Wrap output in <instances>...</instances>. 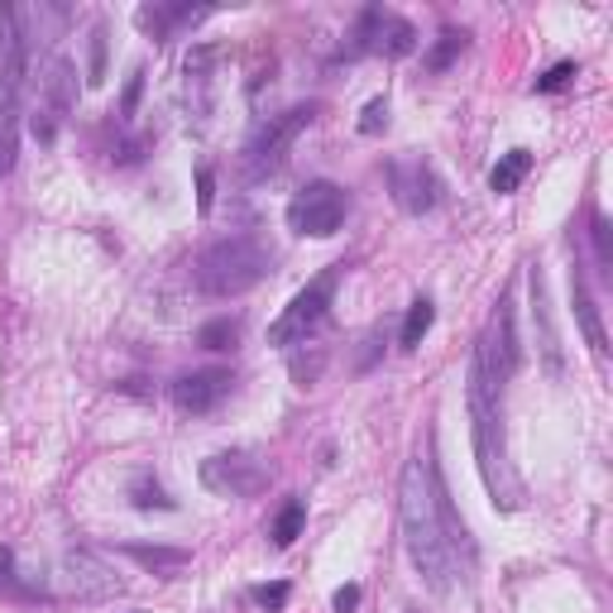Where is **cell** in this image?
I'll return each mask as SVG.
<instances>
[{
    "label": "cell",
    "mask_w": 613,
    "mask_h": 613,
    "mask_svg": "<svg viewBox=\"0 0 613 613\" xmlns=\"http://www.w3.org/2000/svg\"><path fill=\"white\" fill-rule=\"evenodd\" d=\"M0 590L6 594H20V600H34V590L20 585V575H14V551L0 547Z\"/></svg>",
    "instance_id": "obj_31"
},
{
    "label": "cell",
    "mask_w": 613,
    "mask_h": 613,
    "mask_svg": "<svg viewBox=\"0 0 613 613\" xmlns=\"http://www.w3.org/2000/svg\"><path fill=\"white\" fill-rule=\"evenodd\" d=\"M528 173H532V154H528V149H508V154L499 158V164H493L489 187H493L499 197H508V193H518Z\"/></svg>",
    "instance_id": "obj_19"
},
{
    "label": "cell",
    "mask_w": 613,
    "mask_h": 613,
    "mask_svg": "<svg viewBox=\"0 0 613 613\" xmlns=\"http://www.w3.org/2000/svg\"><path fill=\"white\" fill-rule=\"evenodd\" d=\"M571 306H575V321H580V331H585V341L594 355H609V335H604V321H600V306H594L590 298V283H585V269H571Z\"/></svg>",
    "instance_id": "obj_15"
},
{
    "label": "cell",
    "mask_w": 613,
    "mask_h": 613,
    "mask_svg": "<svg viewBox=\"0 0 613 613\" xmlns=\"http://www.w3.org/2000/svg\"><path fill=\"white\" fill-rule=\"evenodd\" d=\"M432 321H436V302L413 298V306H407V316H403V331H398V350H417L422 341H427Z\"/></svg>",
    "instance_id": "obj_21"
},
{
    "label": "cell",
    "mask_w": 613,
    "mask_h": 613,
    "mask_svg": "<svg viewBox=\"0 0 613 613\" xmlns=\"http://www.w3.org/2000/svg\"><path fill=\"white\" fill-rule=\"evenodd\" d=\"M590 236H594V259H600V269L609 279V273H613V230H609L604 211H590Z\"/></svg>",
    "instance_id": "obj_26"
},
{
    "label": "cell",
    "mask_w": 613,
    "mask_h": 613,
    "mask_svg": "<svg viewBox=\"0 0 613 613\" xmlns=\"http://www.w3.org/2000/svg\"><path fill=\"white\" fill-rule=\"evenodd\" d=\"M139 96H144V67L129 72V82H125V96H121V121L129 125L139 115Z\"/></svg>",
    "instance_id": "obj_32"
},
{
    "label": "cell",
    "mask_w": 613,
    "mask_h": 613,
    "mask_svg": "<svg viewBox=\"0 0 613 613\" xmlns=\"http://www.w3.org/2000/svg\"><path fill=\"white\" fill-rule=\"evenodd\" d=\"M341 273H345V264H326V269H321L316 279L283 306V316L269 326V345H283V350L312 345V335L331 321V302H335V288H341Z\"/></svg>",
    "instance_id": "obj_6"
},
{
    "label": "cell",
    "mask_w": 613,
    "mask_h": 613,
    "mask_svg": "<svg viewBox=\"0 0 613 613\" xmlns=\"http://www.w3.org/2000/svg\"><path fill=\"white\" fill-rule=\"evenodd\" d=\"M129 503H135L139 513H173V508H178V499H173L154 475H135V485H129Z\"/></svg>",
    "instance_id": "obj_22"
},
{
    "label": "cell",
    "mask_w": 613,
    "mask_h": 613,
    "mask_svg": "<svg viewBox=\"0 0 613 613\" xmlns=\"http://www.w3.org/2000/svg\"><path fill=\"white\" fill-rule=\"evenodd\" d=\"M86 82H106V24H92V63H86Z\"/></svg>",
    "instance_id": "obj_29"
},
{
    "label": "cell",
    "mask_w": 613,
    "mask_h": 613,
    "mask_svg": "<svg viewBox=\"0 0 613 613\" xmlns=\"http://www.w3.org/2000/svg\"><path fill=\"white\" fill-rule=\"evenodd\" d=\"M250 600L264 609V613H283L288 609V600H293V585L288 580H273V585H254L250 590Z\"/></svg>",
    "instance_id": "obj_28"
},
{
    "label": "cell",
    "mask_w": 613,
    "mask_h": 613,
    "mask_svg": "<svg viewBox=\"0 0 613 613\" xmlns=\"http://www.w3.org/2000/svg\"><path fill=\"white\" fill-rule=\"evenodd\" d=\"M58 585L77 604H106L115 594H125V580L115 575L96 551H67L63 565H58Z\"/></svg>",
    "instance_id": "obj_10"
},
{
    "label": "cell",
    "mask_w": 613,
    "mask_h": 613,
    "mask_svg": "<svg viewBox=\"0 0 613 613\" xmlns=\"http://www.w3.org/2000/svg\"><path fill=\"white\" fill-rule=\"evenodd\" d=\"M273 269V250L264 236L254 230H240V236H226L207 245L193 259V288L201 298H245L250 288H259Z\"/></svg>",
    "instance_id": "obj_3"
},
{
    "label": "cell",
    "mask_w": 613,
    "mask_h": 613,
    "mask_svg": "<svg viewBox=\"0 0 613 613\" xmlns=\"http://www.w3.org/2000/svg\"><path fill=\"white\" fill-rule=\"evenodd\" d=\"M72 106H77V63L58 53L39 77V115H49L53 125H63Z\"/></svg>",
    "instance_id": "obj_13"
},
{
    "label": "cell",
    "mask_w": 613,
    "mask_h": 613,
    "mask_svg": "<svg viewBox=\"0 0 613 613\" xmlns=\"http://www.w3.org/2000/svg\"><path fill=\"white\" fill-rule=\"evenodd\" d=\"M245 321L240 316H211L207 326H197V345L201 350H236L240 345Z\"/></svg>",
    "instance_id": "obj_24"
},
{
    "label": "cell",
    "mask_w": 613,
    "mask_h": 613,
    "mask_svg": "<svg viewBox=\"0 0 613 613\" xmlns=\"http://www.w3.org/2000/svg\"><path fill=\"white\" fill-rule=\"evenodd\" d=\"M149 144H154V135H135V139H125V144H121V154H115V164H139Z\"/></svg>",
    "instance_id": "obj_36"
},
{
    "label": "cell",
    "mask_w": 613,
    "mask_h": 613,
    "mask_svg": "<svg viewBox=\"0 0 613 613\" xmlns=\"http://www.w3.org/2000/svg\"><path fill=\"white\" fill-rule=\"evenodd\" d=\"M321 370H326V350H312V360H306V355L293 360V378H298L302 388H306V384H316Z\"/></svg>",
    "instance_id": "obj_34"
},
{
    "label": "cell",
    "mask_w": 613,
    "mask_h": 613,
    "mask_svg": "<svg viewBox=\"0 0 613 613\" xmlns=\"http://www.w3.org/2000/svg\"><path fill=\"white\" fill-rule=\"evenodd\" d=\"M230 393H236V370H221V364L173 378V407H178V413H193V417L216 413Z\"/></svg>",
    "instance_id": "obj_12"
},
{
    "label": "cell",
    "mask_w": 613,
    "mask_h": 613,
    "mask_svg": "<svg viewBox=\"0 0 613 613\" xmlns=\"http://www.w3.org/2000/svg\"><path fill=\"white\" fill-rule=\"evenodd\" d=\"M417 49V29L403 20V14H393L384 10L378 14V29H374V53H384V58H407Z\"/></svg>",
    "instance_id": "obj_17"
},
{
    "label": "cell",
    "mask_w": 613,
    "mask_h": 613,
    "mask_svg": "<svg viewBox=\"0 0 613 613\" xmlns=\"http://www.w3.org/2000/svg\"><path fill=\"white\" fill-rule=\"evenodd\" d=\"M388 193H393V207L403 216H427L441 207V178L432 173V164L422 158H393L388 164Z\"/></svg>",
    "instance_id": "obj_11"
},
{
    "label": "cell",
    "mask_w": 613,
    "mask_h": 613,
    "mask_svg": "<svg viewBox=\"0 0 613 613\" xmlns=\"http://www.w3.org/2000/svg\"><path fill=\"white\" fill-rule=\"evenodd\" d=\"M345 216H350V197H345V187H335L326 178H316V183H306L302 193L288 201V230L293 236H312V240H331L335 230L345 226Z\"/></svg>",
    "instance_id": "obj_8"
},
{
    "label": "cell",
    "mask_w": 613,
    "mask_h": 613,
    "mask_svg": "<svg viewBox=\"0 0 613 613\" xmlns=\"http://www.w3.org/2000/svg\"><path fill=\"white\" fill-rule=\"evenodd\" d=\"M211 201H216V173H211V168H201V173H197V211L207 216V211H211Z\"/></svg>",
    "instance_id": "obj_35"
},
{
    "label": "cell",
    "mask_w": 613,
    "mask_h": 613,
    "mask_svg": "<svg viewBox=\"0 0 613 613\" xmlns=\"http://www.w3.org/2000/svg\"><path fill=\"white\" fill-rule=\"evenodd\" d=\"M518 370H522V345H518V331H513V302H508V293H499L485 331H479V341H475L470 374H479L493 388H508V378Z\"/></svg>",
    "instance_id": "obj_7"
},
{
    "label": "cell",
    "mask_w": 613,
    "mask_h": 613,
    "mask_svg": "<svg viewBox=\"0 0 613 613\" xmlns=\"http://www.w3.org/2000/svg\"><path fill=\"white\" fill-rule=\"evenodd\" d=\"M29 82V10L0 6V178L20 154V111Z\"/></svg>",
    "instance_id": "obj_4"
},
{
    "label": "cell",
    "mask_w": 613,
    "mask_h": 613,
    "mask_svg": "<svg viewBox=\"0 0 613 613\" xmlns=\"http://www.w3.org/2000/svg\"><path fill=\"white\" fill-rule=\"evenodd\" d=\"M575 77H580V67L571 63V58H565V63H557V67H547V72H542V77H537V82H532V92H537V96L565 92V86H571Z\"/></svg>",
    "instance_id": "obj_27"
},
{
    "label": "cell",
    "mask_w": 613,
    "mask_h": 613,
    "mask_svg": "<svg viewBox=\"0 0 613 613\" xmlns=\"http://www.w3.org/2000/svg\"><path fill=\"white\" fill-rule=\"evenodd\" d=\"M216 58H221V49H211V43H197L193 53L183 58V77H187V92H197V111L207 115V82H211V67Z\"/></svg>",
    "instance_id": "obj_18"
},
{
    "label": "cell",
    "mask_w": 613,
    "mask_h": 613,
    "mask_svg": "<svg viewBox=\"0 0 613 613\" xmlns=\"http://www.w3.org/2000/svg\"><path fill=\"white\" fill-rule=\"evenodd\" d=\"M360 345H364V350H360V360H355V374H370V370H374V360L384 355V345H388V341H384V331H364V341H360Z\"/></svg>",
    "instance_id": "obj_33"
},
{
    "label": "cell",
    "mask_w": 613,
    "mask_h": 613,
    "mask_svg": "<svg viewBox=\"0 0 613 613\" xmlns=\"http://www.w3.org/2000/svg\"><path fill=\"white\" fill-rule=\"evenodd\" d=\"M465 39H470L465 29H446V34L436 39V49L427 53V72H432V77H441V72H446L450 63H456L460 49H465Z\"/></svg>",
    "instance_id": "obj_25"
},
{
    "label": "cell",
    "mask_w": 613,
    "mask_h": 613,
    "mask_svg": "<svg viewBox=\"0 0 613 613\" xmlns=\"http://www.w3.org/2000/svg\"><path fill=\"white\" fill-rule=\"evenodd\" d=\"M316 115H321L316 101H302V106H288L279 115H269V121H259L250 129V139H245V149H240V178L250 187L269 183L273 173L288 164V149H293L298 135L316 121Z\"/></svg>",
    "instance_id": "obj_5"
},
{
    "label": "cell",
    "mask_w": 613,
    "mask_h": 613,
    "mask_svg": "<svg viewBox=\"0 0 613 613\" xmlns=\"http://www.w3.org/2000/svg\"><path fill=\"white\" fill-rule=\"evenodd\" d=\"M398 528L413 571L422 575V585L432 594H450L456 580L475 571V542L465 518L456 513V499L446 489L441 460H436V441L427 436V446L407 460L403 485H398Z\"/></svg>",
    "instance_id": "obj_1"
},
{
    "label": "cell",
    "mask_w": 613,
    "mask_h": 613,
    "mask_svg": "<svg viewBox=\"0 0 613 613\" xmlns=\"http://www.w3.org/2000/svg\"><path fill=\"white\" fill-rule=\"evenodd\" d=\"M465 403H470V436H475V465L485 479L489 499L499 513H518L522 508V479L508 460V432H503V388L485 384L479 374L465 378Z\"/></svg>",
    "instance_id": "obj_2"
},
{
    "label": "cell",
    "mask_w": 613,
    "mask_h": 613,
    "mask_svg": "<svg viewBox=\"0 0 613 613\" xmlns=\"http://www.w3.org/2000/svg\"><path fill=\"white\" fill-rule=\"evenodd\" d=\"M384 129H388V96H374L370 101V106H364L360 111V135H384Z\"/></svg>",
    "instance_id": "obj_30"
},
{
    "label": "cell",
    "mask_w": 613,
    "mask_h": 613,
    "mask_svg": "<svg viewBox=\"0 0 613 613\" xmlns=\"http://www.w3.org/2000/svg\"><path fill=\"white\" fill-rule=\"evenodd\" d=\"M331 609L335 613H355L360 609V585H341V590H335L331 594Z\"/></svg>",
    "instance_id": "obj_37"
},
{
    "label": "cell",
    "mask_w": 613,
    "mask_h": 613,
    "mask_svg": "<svg viewBox=\"0 0 613 613\" xmlns=\"http://www.w3.org/2000/svg\"><path fill=\"white\" fill-rule=\"evenodd\" d=\"M201 485L211 493H221V499H254V493L269 489V460L254 456V450H216V456L201 460Z\"/></svg>",
    "instance_id": "obj_9"
},
{
    "label": "cell",
    "mask_w": 613,
    "mask_h": 613,
    "mask_svg": "<svg viewBox=\"0 0 613 613\" xmlns=\"http://www.w3.org/2000/svg\"><path fill=\"white\" fill-rule=\"evenodd\" d=\"M129 561H139V565H149V571H183L187 561H193V551H183V547H139V542H129V547H121Z\"/></svg>",
    "instance_id": "obj_20"
},
{
    "label": "cell",
    "mask_w": 613,
    "mask_h": 613,
    "mask_svg": "<svg viewBox=\"0 0 613 613\" xmlns=\"http://www.w3.org/2000/svg\"><path fill=\"white\" fill-rule=\"evenodd\" d=\"M302 522H306V499L302 493H293L283 508H279V518L269 522V537H273V547H293L298 537H302Z\"/></svg>",
    "instance_id": "obj_23"
},
{
    "label": "cell",
    "mask_w": 613,
    "mask_h": 613,
    "mask_svg": "<svg viewBox=\"0 0 613 613\" xmlns=\"http://www.w3.org/2000/svg\"><path fill=\"white\" fill-rule=\"evenodd\" d=\"M211 6H139L135 10V24L144 29L149 39H173V34H183V29H193L201 20H211Z\"/></svg>",
    "instance_id": "obj_14"
},
{
    "label": "cell",
    "mask_w": 613,
    "mask_h": 613,
    "mask_svg": "<svg viewBox=\"0 0 613 613\" xmlns=\"http://www.w3.org/2000/svg\"><path fill=\"white\" fill-rule=\"evenodd\" d=\"M547 279H542V269L532 264V312H537V326H542V355H547V374L551 378H561V341H557V331H551V312H547Z\"/></svg>",
    "instance_id": "obj_16"
}]
</instances>
